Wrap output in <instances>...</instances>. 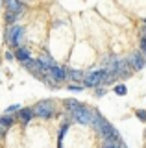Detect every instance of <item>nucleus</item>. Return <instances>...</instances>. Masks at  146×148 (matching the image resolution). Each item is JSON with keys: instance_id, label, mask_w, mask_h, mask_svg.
Wrapping results in <instances>:
<instances>
[{"instance_id": "nucleus-25", "label": "nucleus", "mask_w": 146, "mask_h": 148, "mask_svg": "<svg viewBox=\"0 0 146 148\" xmlns=\"http://www.w3.org/2000/svg\"><path fill=\"white\" fill-rule=\"evenodd\" d=\"M141 52L144 54V58H146V39L143 37V41H141Z\"/></svg>"}, {"instance_id": "nucleus-19", "label": "nucleus", "mask_w": 146, "mask_h": 148, "mask_svg": "<svg viewBox=\"0 0 146 148\" xmlns=\"http://www.w3.org/2000/svg\"><path fill=\"white\" fill-rule=\"evenodd\" d=\"M115 92H117V95H120V96H124L126 92H128V89H126V85L118 83V85H115Z\"/></svg>"}, {"instance_id": "nucleus-16", "label": "nucleus", "mask_w": 146, "mask_h": 148, "mask_svg": "<svg viewBox=\"0 0 146 148\" xmlns=\"http://www.w3.org/2000/svg\"><path fill=\"white\" fill-rule=\"evenodd\" d=\"M15 120H17V117H13L10 113H4L2 117H0V124H2L4 128H10L11 124H15Z\"/></svg>"}, {"instance_id": "nucleus-30", "label": "nucleus", "mask_w": 146, "mask_h": 148, "mask_svg": "<svg viewBox=\"0 0 146 148\" xmlns=\"http://www.w3.org/2000/svg\"><path fill=\"white\" fill-rule=\"evenodd\" d=\"M19 2H22V4H24V2H26V0H19Z\"/></svg>"}, {"instance_id": "nucleus-22", "label": "nucleus", "mask_w": 146, "mask_h": 148, "mask_svg": "<svg viewBox=\"0 0 146 148\" xmlns=\"http://www.w3.org/2000/svg\"><path fill=\"white\" fill-rule=\"evenodd\" d=\"M135 115L139 117V120H143V122L146 120V111H143V109H137V111H135Z\"/></svg>"}, {"instance_id": "nucleus-23", "label": "nucleus", "mask_w": 146, "mask_h": 148, "mask_svg": "<svg viewBox=\"0 0 146 148\" xmlns=\"http://www.w3.org/2000/svg\"><path fill=\"white\" fill-rule=\"evenodd\" d=\"M19 109H20L19 106H10V108L6 109V113H10V115H13V113H15V111H19Z\"/></svg>"}, {"instance_id": "nucleus-11", "label": "nucleus", "mask_w": 146, "mask_h": 148, "mask_svg": "<svg viewBox=\"0 0 146 148\" xmlns=\"http://www.w3.org/2000/svg\"><path fill=\"white\" fill-rule=\"evenodd\" d=\"M104 120H106V119L102 117V113H100V111H96V109H91V119H89V124H91V126H93L94 130H98V126L104 122Z\"/></svg>"}, {"instance_id": "nucleus-20", "label": "nucleus", "mask_w": 146, "mask_h": 148, "mask_svg": "<svg viewBox=\"0 0 146 148\" xmlns=\"http://www.w3.org/2000/svg\"><path fill=\"white\" fill-rule=\"evenodd\" d=\"M44 83H46L48 87H56V89H57L59 85H61V83H57L56 80H52V78H50V76H46V78H44Z\"/></svg>"}, {"instance_id": "nucleus-9", "label": "nucleus", "mask_w": 146, "mask_h": 148, "mask_svg": "<svg viewBox=\"0 0 146 148\" xmlns=\"http://www.w3.org/2000/svg\"><path fill=\"white\" fill-rule=\"evenodd\" d=\"M117 69H118V76H120V78L131 76V71H133V69L130 67V63H128V59H118V61H117Z\"/></svg>"}, {"instance_id": "nucleus-5", "label": "nucleus", "mask_w": 146, "mask_h": 148, "mask_svg": "<svg viewBox=\"0 0 146 148\" xmlns=\"http://www.w3.org/2000/svg\"><path fill=\"white\" fill-rule=\"evenodd\" d=\"M104 74H106V71H104V69H98V71H93V72L85 74V78H83V85H87V87L102 85V83H104Z\"/></svg>"}, {"instance_id": "nucleus-14", "label": "nucleus", "mask_w": 146, "mask_h": 148, "mask_svg": "<svg viewBox=\"0 0 146 148\" xmlns=\"http://www.w3.org/2000/svg\"><path fill=\"white\" fill-rule=\"evenodd\" d=\"M39 61H41V65H43L46 71H48V69H52L54 65H57V63H56V59H54L52 56H48V54H43V56L39 58Z\"/></svg>"}, {"instance_id": "nucleus-18", "label": "nucleus", "mask_w": 146, "mask_h": 148, "mask_svg": "<svg viewBox=\"0 0 146 148\" xmlns=\"http://www.w3.org/2000/svg\"><path fill=\"white\" fill-rule=\"evenodd\" d=\"M63 104H65V108H67L68 111H70V109L78 108V106H80V102H78V100H74V98H67L65 102H63Z\"/></svg>"}, {"instance_id": "nucleus-6", "label": "nucleus", "mask_w": 146, "mask_h": 148, "mask_svg": "<svg viewBox=\"0 0 146 148\" xmlns=\"http://www.w3.org/2000/svg\"><path fill=\"white\" fill-rule=\"evenodd\" d=\"M128 63H130V67L133 69V71H141V69H144V65H146V58H144V54L141 52V50H137V52H133L128 58Z\"/></svg>"}, {"instance_id": "nucleus-12", "label": "nucleus", "mask_w": 146, "mask_h": 148, "mask_svg": "<svg viewBox=\"0 0 146 148\" xmlns=\"http://www.w3.org/2000/svg\"><path fill=\"white\" fill-rule=\"evenodd\" d=\"M13 56H15V59H19V61L22 63V65H24V63H28L30 61V52H28V50H26V48H22V46H19V48H15V54H13Z\"/></svg>"}, {"instance_id": "nucleus-13", "label": "nucleus", "mask_w": 146, "mask_h": 148, "mask_svg": "<svg viewBox=\"0 0 146 148\" xmlns=\"http://www.w3.org/2000/svg\"><path fill=\"white\" fill-rule=\"evenodd\" d=\"M68 78H70V82H76V83H83V78L85 74L81 71H76V69H70V71H67Z\"/></svg>"}, {"instance_id": "nucleus-2", "label": "nucleus", "mask_w": 146, "mask_h": 148, "mask_svg": "<svg viewBox=\"0 0 146 148\" xmlns=\"http://www.w3.org/2000/svg\"><path fill=\"white\" fill-rule=\"evenodd\" d=\"M70 117L74 122H80V124H89V119H91V108L87 106H78V108L70 109Z\"/></svg>"}, {"instance_id": "nucleus-31", "label": "nucleus", "mask_w": 146, "mask_h": 148, "mask_svg": "<svg viewBox=\"0 0 146 148\" xmlns=\"http://www.w3.org/2000/svg\"><path fill=\"white\" fill-rule=\"evenodd\" d=\"M144 24H146V18H144Z\"/></svg>"}, {"instance_id": "nucleus-4", "label": "nucleus", "mask_w": 146, "mask_h": 148, "mask_svg": "<svg viewBox=\"0 0 146 148\" xmlns=\"http://www.w3.org/2000/svg\"><path fill=\"white\" fill-rule=\"evenodd\" d=\"M24 67L28 69V71L33 74L35 78H39V80H44V78L48 76V71L43 67V65H41L39 59H30L28 63H24Z\"/></svg>"}, {"instance_id": "nucleus-17", "label": "nucleus", "mask_w": 146, "mask_h": 148, "mask_svg": "<svg viewBox=\"0 0 146 148\" xmlns=\"http://www.w3.org/2000/svg\"><path fill=\"white\" fill-rule=\"evenodd\" d=\"M20 17V13H15V11H8L6 13V22L8 24H13V22L17 21V18Z\"/></svg>"}, {"instance_id": "nucleus-3", "label": "nucleus", "mask_w": 146, "mask_h": 148, "mask_svg": "<svg viewBox=\"0 0 146 148\" xmlns=\"http://www.w3.org/2000/svg\"><path fill=\"white\" fill-rule=\"evenodd\" d=\"M22 39H24V30H22L20 26L11 24L10 30H8V41H10V45L13 46V48H19Z\"/></svg>"}, {"instance_id": "nucleus-26", "label": "nucleus", "mask_w": 146, "mask_h": 148, "mask_svg": "<svg viewBox=\"0 0 146 148\" xmlns=\"http://www.w3.org/2000/svg\"><path fill=\"white\" fill-rule=\"evenodd\" d=\"M106 95V89H102V87H100V89L96 91V96H104Z\"/></svg>"}, {"instance_id": "nucleus-29", "label": "nucleus", "mask_w": 146, "mask_h": 148, "mask_svg": "<svg viewBox=\"0 0 146 148\" xmlns=\"http://www.w3.org/2000/svg\"><path fill=\"white\" fill-rule=\"evenodd\" d=\"M143 37L146 39V24H144V28H143Z\"/></svg>"}, {"instance_id": "nucleus-27", "label": "nucleus", "mask_w": 146, "mask_h": 148, "mask_svg": "<svg viewBox=\"0 0 146 148\" xmlns=\"http://www.w3.org/2000/svg\"><path fill=\"white\" fill-rule=\"evenodd\" d=\"M6 59H8V61H11V59H15V56H13L11 52H8V54H6Z\"/></svg>"}, {"instance_id": "nucleus-21", "label": "nucleus", "mask_w": 146, "mask_h": 148, "mask_svg": "<svg viewBox=\"0 0 146 148\" xmlns=\"http://www.w3.org/2000/svg\"><path fill=\"white\" fill-rule=\"evenodd\" d=\"M67 89L68 91H76V92H78V91H81V89H83V87H81V83H68V87H67Z\"/></svg>"}, {"instance_id": "nucleus-10", "label": "nucleus", "mask_w": 146, "mask_h": 148, "mask_svg": "<svg viewBox=\"0 0 146 148\" xmlns=\"http://www.w3.org/2000/svg\"><path fill=\"white\" fill-rule=\"evenodd\" d=\"M17 119L20 120L22 124H30V120L33 119V111H31V108H24V109H19V115H17Z\"/></svg>"}, {"instance_id": "nucleus-7", "label": "nucleus", "mask_w": 146, "mask_h": 148, "mask_svg": "<svg viewBox=\"0 0 146 148\" xmlns=\"http://www.w3.org/2000/svg\"><path fill=\"white\" fill-rule=\"evenodd\" d=\"M48 76L52 78V80H56L57 83H63L68 78V74H67V69L59 67V65H54L52 69H48Z\"/></svg>"}, {"instance_id": "nucleus-28", "label": "nucleus", "mask_w": 146, "mask_h": 148, "mask_svg": "<svg viewBox=\"0 0 146 148\" xmlns=\"http://www.w3.org/2000/svg\"><path fill=\"white\" fill-rule=\"evenodd\" d=\"M4 135H6V128L0 124V137H4Z\"/></svg>"}, {"instance_id": "nucleus-8", "label": "nucleus", "mask_w": 146, "mask_h": 148, "mask_svg": "<svg viewBox=\"0 0 146 148\" xmlns=\"http://www.w3.org/2000/svg\"><path fill=\"white\" fill-rule=\"evenodd\" d=\"M98 132H100V135H102V139L118 137V132L115 130V126H113V124H109L107 120H104V122H102V124L98 126Z\"/></svg>"}, {"instance_id": "nucleus-15", "label": "nucleus", "mask_w": 146, "mask_h": 148, "mask_svg": "<svg viewBox=\"0 0 146 148\" xmlns=\"http://www.w3.org/2000/svg\"><path fill=\"white\" fill-rule=\"evenodd\" d=\"M8 11H15V13H22V2L19 0H6Z\"/></svg>"}, {"instance_id": "nucleus-1", "label": "nucleus", "mask_w": 146, "mask_h": 148, "mask_svg": "<svg viewBox=\"0 0 146 148\" xmlns=\"http://www.w3.org/2000/svg\"><path fill=\"white\" fill-rule=\"evenodd\" d=\"M31 111H33V115L39 117V119H50L56 113V106H54L52 100H43V102H39V104H35L33 108H31Z\"/></svg>"}, {"instance_id": "nucleus-24", "label": "nucleus", "mask_w": 146, "mask_h": 148, "mask_svg": "<svg viewBox=\"0 0 146 148\" xmlns=\"http://www.w3.org/2000/svg\"><path fill=\"white\" fill-rule=\"evenodd\" d=\"M65 132H67V124H63L61 132H59V146H61V139H63V135H65Z\"/></svg>"}]
</instances>
